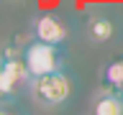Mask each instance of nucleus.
<instances>
[{
  "label": "nucleus",
  "mask_w": 123,
  "mask_h": 115,
  "mask_svg": "<svg viewBox=\"0 0 123 115\" xmlns=\"http://www.w3.org/2000/svg\"><path fill=\"white\" fill-rule=\"evenodd\" d=\"M23 64L28 69L31 79L33 77H44V74H54L64 69V54L59 46L44 44V41H31L23 46Z\"/></svg>",
  "instance_id": "obj_2"
},
{
  "label": "nucleus",
  "mask_w": 123,
  "mask_h": 115,
  "mask_svg": "<svg viewBox=\"0 0 123 115\" xmlns=\"http://www.w3.org/2000/svg\"><path fill=\"white\" fill-rule=\"evenodd\" d=\"M69 31L64 26L56 13H41L36 15V21H33V38L36 41H44V44H51V46H62L67 41Z\"/></svg>",
  "instance_id": "obj_3"
},
{
  "label": "nucleus",
  "mask_w": 123,
  "mask_h": 115,
  "mask_svg": "<svg viewBox=\"0 0 123 115\" xmlns=\"http://www.w3.org/2000/svg\"><path fill=\"white\" fill-rule=\"evenodd\" d=\"M0 115H26V113H21V110L13 107V105H0Z\"/></svg>",
  "instance_id": "obj_8"
},
{
  "label": "nucleus",
  "mask_w": 123,
  "mask_h": 115,
  "mask_svg": "<svg viewBox=\"0 0 123 115\" xmlns=\"http://www.w3.org/2000/svg\"><path fill=\"white\" fill-rule=\"evenodd\" d=\"M15 90H18V84H15L13 79L3 72V67H0V97H3V100H10L15 95Z\"/></svg>",
  "instance_id": "obj_7"
},
{
  "label": "nucleus",
  "mask_w": 123,
  "mask_h": 115,
  "mask_svg": "<svg viewBox=\"0 0 123 115\" xmlns=\"http://www.w3.org/2000/svg\"><path fill=\"white\" fill-rule=\"evenodd\" d=\"M67 3H72V0H67Z\"/></svg>",
  "instance_id": "obj_10"
},
{
  "label": "nucleus",
  "mask_w": 123,
  "mask_h": 115,
  "mask_svg": "<svg viewBox=\"0 0 123 115\" xmlns=\"http://www.w3.org/2000/svg\"><path fill=\"white\" fill-rule=\"evenodd\" d=\"M115 33V23L110 21V15L105 13H92L90 18H87V36H90V41H95V44H105V41H110Z\"/></svg>",
  "instance_id": "obj_4"
},
{
  "label": "nucleus",
  "mask_w": 123,
  "mask_h": 115,
  "mask_svg": "<svg viewBox=\"0 0 123 115\" xmlns=\"http://www.w3.org/2000/svg\"><path fill=\"white\" fill-rule=\"evenodd\" d=\"M115 92H118V97L123 100V84H121V87H118V90H115Z\"/></svg>",
  "instance_id": "obj_9"
},
{
  "label": "nucleus",
  "mask_w": 123,
  "mask_h": 115,
  "mask_svg": "<svg viewBox=\"0 0 123 115\" xmlns=\"http://www.w3.org/2000/svg\"><path fill=\"white\" fill-rule=\"evenodd\" d=\"M103 79H105V84L110 87V90H118L123 84V59L118 61H110L105 67V72H103Z\"/></svg>",
  "instance_id": "obj_6"
},
{
  "label": "nucleus",
  "mask_w": 123,
  "mask_h": 115,
  "mask_svg": "<svg viewBox=\"0 0 123 115\" xmlns=\"http://www.w3.org/2000/svg\"><path fill=\"white\" fill-rule=\"evenodd\" d=\"M28 90L41 107H62L72 100L74 84H72V77L62 69V72H54V74L33 77L28 82Z\"/></svg>",
  "instance_id": "obj_1"
},
{
  "label": "nucleus",
  "mask_w": 123,
  "mask_h": 115,
  "mask_svg": "<svg viewBox=\"0 0 123 115\" xmlns=\"http://www.w3.org/2000/svg\"><path fill=\"white\" fill-rule=\"evenodd\" d=\"M92 115H123V100L118 97V92L110 87L100 92L92 105Z\"/></svg>",
  "instance_id": "obj_5"
}]
</instances>
